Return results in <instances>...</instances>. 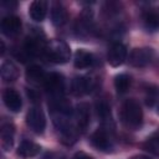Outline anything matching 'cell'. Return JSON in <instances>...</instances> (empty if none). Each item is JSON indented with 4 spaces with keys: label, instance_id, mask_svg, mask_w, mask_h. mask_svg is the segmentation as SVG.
I'll return each mask as SVG.
<instances>
[{
    "label": "cell",
    "instance_id": "7c38bea8",
    "mask_svg": "<svg viewBox=\"0 0 159 159\" xmlns=\"http://www.w3.org/2000/svg\"><path fill=\"white\" fill-rule=\"evenodd\" d=\"M29 14L34 21H36V22L43 21L46 17V14H47V2L43 0L32 1L29 7Z\"/></svg>",
    "mask_w": 159,
    "mask_h": 159
},
{
    "label": "cell",
    "instance_id": "277c9868",
    "mask_svg": "<svg viewBox=\"0 0 159 159\" xmlns=\"http://www.w3.org/2000/svg\"><path fill=\"white\" fill-rule=\"evenodd\" d=\"M26 123L35 133H42L46 128V118L41 108L32 107L26 114Z\"/></svg>",
    "mask_w": 159,
    "mask_h": 159
},
{
    "label": "cell",
    "instance_id": "6da1fadb",
    "mask_svg": "<svg viewBox=\"0 0 159 159\" xmlns=\"http://www.w3.org/2000/svg\"><path fill=\"white\" fill-rule=\"evenodd\" d=\"M120 116H122V122L128 128L135 129L140 127L143 122V111L140 108V104L133 98H129L123 103Z\"/></svg>",
    "mask_w": 159,
    "mask_h": 159
},
{
    "label": "cell",
    "instance_id": "7a4b0ae2",
    "mask_svg": "<svg viewBox=\"0 0 159 159\" xmlns=\"http://www.w3.org/2000/svg\"><path fill=\"white\" fill-rule=\"evenodd\" d=\"M43 53L47 60L55 63H65L71 57L70 46L62 40H51L45 43Z\"/></svg>",
    "mask_w": 159,
    "mask_h": 159
},
{
    "label": "cell",
    "instance_id": "4fadbf2b",
    "mask_svg": "<svg viewBox=\"0 0 159 159\" xmlns=\"http://www.w3.org/2000/svg\"><path fill=\"white\" fill-rule=\"evenodd\" d=\"M143 25L144 27L154 32L159 29V10L158 9H148L143 14Z\"/></svg>",
    "mask_w": 159,
    "mask_h": 159
},
{
    "label": "cell",
    "instance_id": "9c48e42d",
    "mask_svg": "<svg viewBox=\"0 0 159 159\" xmlns=\"http://www.w3.org/2000/svg\"><path fill=\"white\" fill-rule=\"evenodd\" d=\"M21 20L15 15H7L1 20V31L6 36H15L21 31Z\"/></svg>",
    "mask_w": 159,
    "mask_h": 159
},
{
    "label": "cell",
    "instance_id": "9a60e30c",
    "mask_svg": "<svg viewBox=\"0 0 159 159\" xmlns=\"http://www.w3.org/2000/svg\"><path fill=\"white\" fill-rule=\"evenodd\" d=\"M14 134H15V127L11 123H5L1 127V147L5 152L10 150L14 144Z\"/></svg>",
    "mask_w": 159,
    "mask_h": 159
},
{
    "label": "cell",
    "instance_id": "44dd1931",
    "mask_svg": "<svg viewBox=\"0 0 159 159\" xmlns=\"http://www.w3.org/2000/svg\"><path fill=\"white\" fill-rule=\"evenodd\" d=\"M114 87L118 93H125L130 87V77L125 73L117 75L114 78Z\"/></svg>",
    "mask_w": 159,
    "mask_h": 159
},
{
    "label": "cell",
    "instance_id": "30bf717a",
    "mask_svg": "<svg viewBox=\"0 0 159 159\" xmlns=\"http://www.w3.org/2000/svg\"><path fill=\"white\" fill-rule=\"evenodd\" d=\"M2 99L5 106L11 112H19L21 109V106H22L21 97L14 88H6L2 93Z\"/></svg>",
    "mask_w": 159,
    "mask_h": 159
},
{
    "label": "cell",
    "instance_id": "52a82bcc",
    "mask_svg": "<svg viewBox=\"0 0 159 159\" xmlns=\"http://www.w3.org/2000/svg\"><path fill=\"white\" fill-rule=\"evenodd\" d=\"M92 145L101 152H111L113 148L112 139L104 128H98L91 137Z\"/></svg>",
    "mask_w": 159,
    "mask_h": 159
},
{
    "label": "cell",
    "instance_id": "e0dca14e",
    "mask_svg": "<svg viewBox=\"0 0 159 159\" xmlns=\"http://www.w3.org/2000/svg\"><path fill=\"white\" fill-rule=\"evenodd\" d=\"M67 19H68V15H67V11L66 9L56 2L52 5V9H51V20H52V24L55 26H62L67 22Z\"/></svg>",
    "mask_w": 159,
    "mask_h": 159
},
{
    "label": "cell",
    "instance_id": "ba28073f",
    "mask_svg": "<svg viewBox=\"0 0 159 159\" xmlns=\"http://www.w3.org/2000/svg\"><path fill=\"white\" fill-rule=\"evenodd\" d=\"M125 57H127V47L123 43L116 42L109 47L107 60H108V63L111 66H113V67L120 66L124 62Z\"/></svg>",
    "mask_w": 159,
    "mask_h": 159
},
{
    "label": "cell",
    "instance_id": "603a6c76",
    "mask_svg": "<svg viewBox=\"0 0 159 159\" xmlns=\"http://www.w3.org/2000/svg\"><path fill=\"white\" fill-rule=\"evenodd\" d=\"M145 98H147V104H148V106H150V107L159 106V96H158V92H157L155 88L148 89Z\"/></svg>",
    "mask_w": 159,
    "mask_h": 159
},
{
    "label": "cell",
    "instance_id": "cb8c5ba5",
    "mask_svg": "<svg viewBox=\"0 0 159 159\" xmlns=\"http://www.w3.org/2000/svg\"><path fill=\"white\" fill-rule=\"evenodd\" d=\"M72 159H93V158H92V157H89L88 154L83 153V152H80V153H76V154H75V157H73Z\"/></svg>",
    "mask_w": 159,
    "mask_h": 159
},
{
    "label": "cell",
    "instance_id": "ac0fdd59",
    "mask_svg": "<svg viewBox=\"0 0 159 159\" xmlns=\"http://www.w3.org/2000/svg\"><path fill=\"white\" fill-rule=\"evenodd\" d=\"M25 76L30 83H35V84L43 83L45 78H46V73L43 72L42 67H40L37 65H31L30 67H27Z\"/></svg>",
    "mask_w": 159,
    "mask_h": 159
},
{
    "label": "cell",
    "instance_id": "5bb4252c",
    "mask_svg": "<svg viewBox=\"0 0 159 159\" xmlns=\"http://www.w3.org/2000/svg\"><path fill=\"white\" fill-rule=\"evenodd\" d=\"M41 148L39 144L31 142V140H22L17 148V154L24 158V159H29V158H32L35 155H37L40 153Z\"/></svg>",
    "mask_w": 159,
    "mask_h": 159
},
{
    "label": "cell",
    "instance_id": "d4e9b609",
    "mask_svg": "<svg viewBox=\"0 0 159 159\" xmlns=\"http://www.w3.org/2000/svg\"><path fill=\"white\" fill-rule=\"evenodd\" d=\"M132 159H152V158H149V157H147V155H135V157H133Z\"/></svg>",
    "mask_w": 159,
    "mask_h": 159
},
{
    "label": "cell",
    "instance_id": "8992f818",
    "mask_svg": "<svg viewBox=\"0 0 159 159\" xmlns=\"http://www.w3.org/2000/svg\"><path fill=\"white\" fill-rule=\"evenodd\" d=\"M94 86H96V82L89 76H77L72 80V83H71L72 93L75 96L87 94V93L92 92Z\"/></svg>",
    "mask_w": 159,
    "mask_h": 159
},
{
    "label": "cell",
    "instance_id": "2e32d148",
    "mask_svg": "<svg viewBox=\"0 0 159 159\" xmlns=\"http://www.w3.org/2000/svg\"><path fill=\"white\" fill-rule=\"evenodd\" d=\"M93 55L83 48H80L76 51L75 53V60H73V63H75V67L76 68H87V67H91L93 65Z\"/></svg>",
    "mask_w": 159,
    "mask_h": 159
},
{
    "label": "cell",
    "instance_id": "3957f363",
    "mask_svg": "<svg viewBox=\"0 0 159 159\" xmlns=\"http://www.w3.org/2000/svg\"><path fill=\"white\" fill-rule=\"evenodd\" d=\"M154 51L150 47H139L132 50L129 55V63L134 67H145L152 62Z\"/></svg>",
    "mask_w": 159,
    "mask_h": 159
},
{
    "label": "cell",
    "instance_id": "ffe728a7",
    "mask_svg": "<svg viewBox=\"0 0 159 159\" xmlns=\"http://www.w3.org/2000/svg\"><path fill=\"white\" fill-rule=\"evenodd\" d=\"M96 112H97V116L101 118V120L103 123H108V122L112 120L111 107L104 99H101L96 103Z\"/></svg>",
    "mask_w": 159,
    "mask_h": 159
},
{
    "label": "cell",
    "instance_id": "d6986e66",
    "mask_svg": "<svg viewBox=\"0 0 159 159\" xmlns=\"http://www.w3.org/2000/svg\"><path fill=\"white\" fill-rule=\"evenodd\" d=\"M0 72H1V78L5 82H12L19 76L17 67L11 61H4L1 65V68H0Z\"/></svg>",
    "mask_w": 159,
    "mask_h": 159
},
{
    "label": "cell",
    "instance_id": "5b68a950",
    "mask_svg": "<svg viewBox=\"0 0 159 159\" xmlns=\"http://www.w3.org/2000/svg\"><path fill=\"white\" fill-rule=\"evenodd\" d=\"M43 86L51 96H53L55 98H60L65 89V80L58 73H48L46 75Z\"/></svg>",
    "mask_w": 159,
    "mask_h": 159
},
{
    "label": "cell",
    "instance_id": "8fae6325",
    "mask_svg": "<svg viewBox=\"0 0 159 159\" xmlns=\"http://www.w3.org/2000/svg\"><path fill=\"white\" fill-rule=\"evenodd\" d=\"M89 118H91V113H89L88 104L80 103L75 109V119H76V124L78 129L84 130L89 124Z\"/></svg>",
    "mask_w": 159,
    "mask_h": 159
},
{
    "label": "cell",
    "instance_id": "7402d4cb",
    "mask_svg": "<svg viewBox=\"0 0 159 159\" xmlns=\"http://www.w3.org/2000/svg\"><path fill=\"white\" fill-rule=\"evenodd\" d=\"M144 148L154 154H159V132L147 139V142L144 143Z\"/></svg>",
    "mask_w": 159,
    "mask_h": 159
}]
</instances>
